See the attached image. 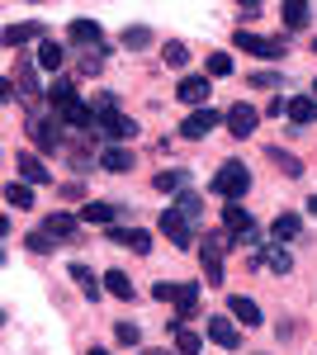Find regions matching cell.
Masks as SVG:
<instances>
[{
    "instance_id": "1",
    "label": "cell",
    "mask_w": 317,
    "mask_h": 355,
    "mask_svg": "<svg viewBox=\"0 0 317 355\" xmlns=\"http://www.w3.org/2000/svg\"><path fill=\"white\" fill-rule=\"evenodd\" d=\"M209 190H213V194H223L228 204H237V199H246V190H251V171H246L241 162H223L218 171H213Z\"/></svg>"
},
{
    "instance_id": "2",
    "label": "cell",
    "mask_w": 317,
    "mask_h": 355,
    "mask_svg": "<svg viewBox=\"0 0 317 355\" xmlns=\"http://www.w3.org/2000/svg\"><path fill=\"white\" fill-rule=\"evenodd\" d=\"M232 246V232H209L199 246V266L209 275V284H223V251Z\"/></svg>"
},
{
    "instance_id": "3",
    "label": "cell",
    "mask_w": 317,
    "mask_h": 355,
    "mask_svg": "<svg viewBox=\"0 0 317 355\" xmlns=\"http://www.w3.org/2000/svg\"><path fill=\"white\" fill-rule=\"evenodd\" d=\"M232 43H237L241 53L265 57V62H280V57H284V43H280V38H261V33H246V28H237V33H232Z\"/></svg>"
},
{
    "instance_id": "4",
    "label": "cell",
    "mask_w": 317,
    "mask_h": 355,
    "mask_svg": "<svg viewBox=\"0 0 317 355\" xmlns=\"http://www.w3.org/2000/svg\"><path fill=\"white\" fill-rule=\"evenodd\" d=\"M161 232L171 237V246H180V251H185V246H194V223H189L185 214L175 209V204L161 214Z\"/></svg>"
},
{
    "instance_id": "5",
    "label": "cell",
    "mask_w": 317,
    "mask_h": 355,
    "mask_svg": "<svg viewBox=\"0 0 317 355\" xmlns=\"http://www.w3.org/2000/svg\"><path fill=\"white\" fill-rule=\"evenodd\" d=\"M218 123H228V114H218V110H209V105H204V110H194V114L185 119V123H180V137L199 142V137H209L213 128H218Z\"/></svg>"
},
{
    "instance_id": "6",
    "label": "cell",
    "mask_w": 317,
    "mask_h": 355,
    "mask_svg": "<svg viewBox=\"0 0 317 355\" xmlns=\"http://www.w3.org/2000/svg\"><path fill=\"white\" fill-rule=\"evenodd\" d=\"M95 128H100V133H105L109 142H114V147H119V142H128V137L137 133V123H132L128 114H119V110H109V114H95Z\"/></svg>"
},
{
    "instance_id": "7",
    "label": "cell",
    "mask_w": 317,
    "mask_h": 355,
    "mask_svg": "<svg viewBox=\"0 0 317 355\" xmlns=\"http://www.w3.org/2000/svg\"><path fill=\"white\" fill-rule=\"evenodd\" d=\"M204 331H209L213 346H223V351H237V346H241V327H237V318H209V322H204Z\"/></svg>"
},
{
    "instance_id": "8",
    "label": "cell",
    "mask_w": 317,
    "mask_h": 355,
    "mask_svg": "<svg viewBox=\"0 0 317 355\" xmlns=\"http://www.w3.org/2000/svg\"><path fill=\"white\" fill-rule=\"evenodd\" d=\"M28 137H33L38 152H57L62 147V119H33L28 123Z\"/></svg>"
},
{
    "instance_id": "9",
    "label": "cell",
    "mask_w": 317,
    "mask_h": 355,
    "mask_svg": "<svg viewBox=\"0 0 317 355\" xmlns=\"http://www.w3.org/2000/svg\"><path fill=\"white\" fill-rule=\"evenodd\" d=\"M189 318H199V279H185V284H180V294H175V318H171V327H185Z\"/></svg>"
},
{
    "instance_id": "10",
    "label": "cell",
    "mask_w": 317,
    "mask_h": 355,
    "mask_svg": "<svg viewBox=\"0 0 317 355\" xmlns=\"http://www.w3.org/2000/svg\"><path fill=\"white\" fill-rule=\"evenodd\" d=\"M123 214H128L123 204H100V199H85L76 218L80 223H100V227H114V218H123Z\"/></svg>"
},
{
    "instance_id": "11",
    "label": "cell",
    "mask_w": 317,
    "mask_h": 355,
    "mask_svg": "<svg viewBox=\"0 0 317 355\" xmlns=\"http://www.w3.org/2000/svg\"><path fill=\"white\" fill-rule=\"evenodd\" d=\"M57 119H62V128H85V133H95V110L85 105V100H71V105H62L57 110Z\"/></svg>"
},
{
    "instance_id": "12",
    "label": "cell",
    "mask_w": 317,
    "mask_h": 355,
    "mask_svg": "<svg viewBox=\"0 0 317 355\" xmlns=\"http://www.w3.org/2000/svg\"><path fill=\"white\" fill-rule=\"evenodd\" d=\"M175 100L189 105V110H204L209 105V76H185V81L175 85Z\"/></svg>"
},
{
    "instance_id": "13",
    "label": "cell",
    "mask_w": 317,
    "mask_h": 355,
    "mask_svg": "<svg viewBox=\"0 0 317 355\" xmlns=\"http://www.w3.org/2000/svg\"><path fill=\"white\" fill-rule=\"evenodd\" d=\"M109 242L128 246V251H137V256H147V251H152V232H142V227H109Z\"/></svg>"
},
{
    "instance_id": "14",
    "label": "cell",
    "mask_w": 317,
    "mask_h": 355,
    "mask_svg": "<svg viewBox=\"0 0 317 355\" xmlns=\"http://www.w3.org/2000/svg\"><path fill=\"white\" fill-rule=\"evenodd\" d=\"M256 123H261V114L251 110V105H232V110H228V133L232 137H251Z\"/></svg>"
},
{
    "instance_id": "15",
    "label": "cell",
    "mask_w": 317,
    "mask_h": 355,
    "mask_svg": "<svg viewBox=\"0 0 317 355\" xmlns=\"http://www.w3.org/2000/svg\"><path fill=\"white\" fill-rule=\"evenodd\" d=\"M67 38H71L76 48H100V38H105V33H100L95 19H71V24H67Z\"/></svg>"
},
{
    "instance_id": "16",
    "label": "cell",
    "mask_w": 317,
    "mask_h": 355,
    "mask_svg": "<svg viewBox=\"0 0 317 355\" xmlns=\"http://www.w3.org/2000/svg\"><path fill=\"white\" fill-rule=\"evenodd\" d=\"M15 166H19V175H24V185H48V180H53V171H48V166L38 162L33 152H19V157H15Z\"/></svg>"
},
{
    "instance_id": "17",
    "label": "cell",
    "mask_w": 317,
    "mask_h": 355,
    "mask_svg": "<svg viewBox=\"0 0 317 355\" xmlns=\"http://www.w3.org/2000/svg\"><path fill=\"white\" fill-rule=\"evenodd\" d=\"M284 114H289V123H298V128H313L317 123V100L313 95H293Z\"/></svg>"
},
{
    "instance_id": "18",
    "label": "cell",
    "mask_w": 317,
    "mask_h": 355,
    "mask_svg": "<svg viewBox=\"0 0 317 355\" xmlns=\"http://www.w3.org/2000/svg\"><path fill=\"white\" fill-rule=\"evenodd\" d=\"M228 313H232L237 322H246V327H261V303L246 299V294H232V299H228Z\"/></svg>"
},
{
    "instance_id": "19",
    "label": "cell",
    "mask_w": 317,
    "mask_h": 355,
    "mask_svg": "<svg viewBox=\"0 0 317 355\" xmlns=\"http://www.w3.org/2000/svg\"><path fill=\"white\" fill-rule=\"evenodd\" d=\"M246 227H256V223H251V214H246L241 204H223V232H232V237H241Z\"/></svg>"
},
{
    "instance_id": "20",
    "label": "cell",
    "mask_w": 317,
    "mask_h": 355,
    "mask_svg": "<svg viewBox=\"0 0 317 355\" xmlns=\"http://www.w3.org/2000/svg\"><path fill=\"white\" fill-rule=\"evenodd\" d=\"M280 19H284V28H308L313 10H308L303 0H284V5H280Z\"/></svg>"
},
{
    "instance_id": "21",
    "label": "cell",
    "mask_w": 317,
    "mask_h": 355,
    "mask_svg": "<svg viewBox=\"0 0 317 355\" xmlns=\"http://www.w3.org/2000/svg\"><path fill=\"white\" fill-rule=\"evenodd\" d=\"M28 38H43V24H38V19H28V24H10V28H5V48H24Z\"/></svg>"
},
{
    "instance_id": "22",
    "label": "cell",
    "mask_w": 317,
    "mask_h": 355,
    "mask_svg": "<svg viewBox=\"0 0 317 355\" xmlns=\"http://www.w3.org/2000/svg\"><path fill=\"white\" fill-rule=\"evenodd\" d=\"M67 275H71V279L80 284V294H85V299H100V279H95V270H90V266L71 261V266H67Z\"/></svg>"
},
{
    "instance_id": "23",
    "label": "cell",
    "mask_w": 317,
    "mask_h": 355,
    "mask_svg": "<svg viewBox=\"0 0 317 355\" xmlns=\"http://www.w3.org/2000/svg\"><path fill=\"white\" fill-rule=\"evenodd\" d=\"M298 232H303V218H298V214H280V218L270 223V237H275V242H293Z\"/></svg>"
},
{
    "instance_id": "24",
    "label": "cell",
    "mask_w": 317,
    "mask_h": 355,
    "mask_svg": "<svg viewBox=\"0 0 317 355\" xmlns=\"http://www.w3.org/2000/svg\"><path fill=\"white\" fill-rule=\"evenodd\" d=\"M62 62H67L62 43H57V38H43V43H38V67H43V71H62Z\"/></svg>"
},
{
    "instance_id": "25",
    "label": "cell",
    "mask_w": 317,
    "mask_h": 355,
    "mask_svg": "<svg viewBox=\"0 0 317 355\" xmlns=\"http://www.w3.org/2000/svg\"><path fill=\"white\" fill-rule=\"evenodd\" d=\"M76 227H80V218H71V214H48V223H43V232L48 237H76Z\"/></svg>"
},
{
    "instance_id": "26",
    "label": "cell",
    "mask_w": 317,
    "mask_h": 355,
    "mask_svg": "<svg viewBox=\"0 0 317 355\" xmlns=\"http://www.w3.org/2000/svg\"><path fill=\"white\" fill-rule=\"evenodd\" d=\"M100 166L114 171V175H123V171H132V152L128 147H105V152H100Z\"/></svg>"
},
{
    "instance_id": "27",
    "label": "cell",
    "mask_w": 317,
    "mask_h": 355,
    "mask_svg": "<svg viewBox=\"0 0 317 355\" xmlns=\"http://www.w3.org/2000/svg\"><path fill=\"white\" fill-rule=\"evenodd\" d=\"M265 157H270V162L280 166V171H284L289 180H298V175H303V162H298L293 152H284V147H265Z\"/></svg>"
},
{
    "instance_id": "28",
    "label": "cell",
    "mask_w": 317,
    "mask_h": 355,
    "mask_svg": "<svg viewBox=\"0 0 317 355\" xmlns=\"http://www.w3.org/2000/svg\"><path fill=\"white\" fill-rule=\"evenodd\" d=\"M105 289L114 294V299H123V303H128L132 294H137V289H132V279H128L123 270H105Z\"/></svg>"
},
{
    "instance_id": "29",
    "label": "cell",
    "mask_w": 317,
    "mask_h": 355,
    "mask_svg": "<svg viewBox=\"0 0 317 355\" xmlns=\"http://www.w3.org/2000/svg\"><path fill=\"white\" fill-rule=\"evenodd\" d=\"M175 331V355H199L204 351V336L199 331H189V327H171Z\"/></svg>"
},
{
    "instance_id": "30",
    "label": "cell",
    "mask_w": 317,
    "mask_h": 355,
    "mask_svg": "<svg viewBox=\"0 0 317 355\" xmlns=\"http://www.w3.org/2000/svg\"><path fill=\"white\" fill-rule=\"evenodd\" d=\"M261 261H265L275 275H289V270H293V256L284 251V246H270V251H261Z\"/></svg>"
},
{
    "instance_id": "31",
    "label": "cell",
    "mask_w": 317,
    "mask_h": 355,
    "mask_svg": "<svg viewBox=\"0 0 317 355\" xmlns=\"http://www.w3.org/2000/svg\"><path fill=\"white\" fill-rule=\"evenodd\" d=\"M152 185H157V190H166V194H171V190L180 194V190H189V171H161Z\"/></svg>"
},
{
    "instance_id": "32",
    "label": "cell",
    "mask_w": 317,
    "mask_h": 355,
    "mask_svg": "<svg viewBox=\"0 0 317 355\" xmlns=\"http://www.w3.org/2000/svg\"><path fill=\"white\" fill-rule=\"evenodd\" d=\"M5 204L10 209H33V185H19V180L5 185Z\"/></svg>"
},
{
    "instance_id": "33",
    "label": "cell",
    "mask_w": 317,
    "mask_h": 355,
    "mask_svg": "<svg viewBox=\"0 0 317 355\" xmlns=\"http://www.w3.org/2000/svg\"><path fill=\"white\" fill-rule=\"evenodd\" d=\"M123 48H128V53L132 48H152V28L147 24H128L123 28Z\"/></svg>"
},
{
    "instance_id": "34",
    "label": "cell",
    "mask_w": 317,
    "mask_h": 355,
    "mask_svg": "<svg viewBox=\"0 0 317 355\" xmlns=\"http://www.w3.org/2000/svg\"><path fill=\"white\" fill-rule=\"evenodd\" d=\"M48 100H53V110H62V105H71V100H76V85H71V81H62V76H57V81L48 85Z\"/></svg>"
},
{
    "instance_id": "35",
    "label": "cell",
    "mask_w": 317,
    "mask_h": 355,
    "mask_svg": "<svg viewBox=\"0 0 317 355\" xmlns=\"http://www.w3.org/2000/svg\"><path fill=\"white\" fill-rule=\"evenodd\" d=\"M175 209H180V214H185L189 223H199V214H204V199H199L194 190H180V199H175Z\"/></svg>"
},
{
    "instance_id": "36",
    "label": "cell",
    "mask_w": 317,
    "mask_h": 355,
    "mask_svg": "<svg viewBox=\"0 0 317 355\" xmlns=\"http://www.w3.org/2000/svg\"><path fill=\"white\" fill-rule=\"evenodd\" d=\"M161 62L180 71V67H185V62H189V48H185V43H166V48H161Z\"/></svg>"
},
{
    "instance_id": "37",
    "label": "cell",
    "mask_w": 317,
    "mask_h": 355,
    "mask_svg": "<svg viewBox=\"0 0 317 355\" xmlns=\"http://www.w3.org/2000/svg\"><path fill=\"white\" fill-rule=\"evenodd\" d=\"M114 341H119V346H142V327H137V322H119V327H114Z\"/></svg>"
},
{
    "instance_id": "38",
    "label": "cell",
    "mask_w": 317,
    "mask_h": 355,
    "mask_svg": "<svg viewBox=\"0 0 317 355\" xmlns=\"http://www.w3.org/2000/svg\"><path fill=\"white\" fill-rule=\"evenodd\" d=\"M10 81L19 85V90H24V95H38V76H33V67H28V62H19V71H15V76H10Z\"/></svg>"
},
{
    "instance_id": "39",
    "label": "cell",
    "mask_w": 317,
    "mask_h": 355,
    "mask_svg": "<svg viewBox=\"0 0 317 355\" xmlns=\"http://www.w3.org/2000/svg\"><path fill=\"white\" fill-rule=\"evenodd\" d=\"M246 85H251V90H280L284 76H280V71H256V76H246Z\"/></svg>"
},
{
    "instance_id": "40",
    "label": "cell",
    "mask_w": 317,
    "mask_h": 355,
    "mask_svg": "<svg viewBox=\"0 0 317 355\" xmlns=\"http://www.w3.org/2000/svg\"><path fill=\"white\" fill-rule=\"evenodd\" d=\"M204 76H232V53H209V71Z\"/></svg>"
},
{
    "instance_id": "41",
    "label": "cell",
    "mask_w": 317,
    "mask_h": 355,
    "mask_svg": "<svg viewBox=\"0 0 317 355\" xmlns=\"http://www.w3.org/2000/svg\"><path fill=\"white\" fill-rule=\"evenodd\" d=\"M24 246L33 251V256H48V251H53V237H48V232L38 227V232H28V237H24Z\"/></svg>"
},
{
    "instance_id": "42",
    "label": "cell",
    "mask_w": 317,
    "mask_h": 355,
    "mask_svg": "<svg viewBox=\"0 0 317 355\" xmlns=\"http://www.w3.org/2000/svg\"><path fill=\"white\" fill-rule=\"evenodd\" d=\"M175 294H180V284H171V279H157V284H152V299L157 303H171Z\"/></svg>"
},
{
    "instance_id": "43",
    "label": "cell",
    "mask_w": 317,
    "mask_h": 355,
    "mask_svg": "<svg viewBox=\"0 0 317 355\" xmlns=\"http://www.w3.org/2000/svg\"><path fill=\"white\" fill-rule=\"evenodd\" d=\"M284 110H289V100H284V95H275V100L265 105V114H284Z\"/></svg>"
},
{
    "instance_id": "44",
    "label": "cell",
    "mask_w": 317,
    "mask_h": 355,
    "mask_svg": "<svg viewBox=\"0 0 317 355\" xmlns=\"http://www.w3.org/2000/svg\"><path fill=\"white\" fill-rule=\"evenodd\" d=\"M308 214H313V218H317V194H313V199H308Z\"/></svg>"
},
{
    "instance_id": "45",
    "label": "cell",
    "mask_w": 317,
    "mask_h": 355,
    "mask_svg": "<svg viewBox=\"0 0 317 355\" xmlns=\"http://www.w3.org/2000/svg\"><path fill=\"white\" fill-rule=\"evenodd\" d=\"M142 355H171V351H142Z\"/></svg>"
},
{
    "instance_id": "46",
    "label": "cell",
    "mask_w": 317,
    "mask_h": 355,
    "mask_svg": "<svg viewBox=\"0 0 317 355\" xmlns=\"http://www.w3.org/2000/svg\"><path fill=\"white\" fill-rule=\"evenodd\" d=\"M90 355H109V351H100V346H95V351H90Z\"/></svg>"
},
{
    "instance_id": "47",
    "label": "cell",
    "mask_w": 317,
    "mask_h": 355,
    "mask_svg": "<svg viewBox=\"0 0 317 355\" xmlns=\"http://www.w3.org/2000/svg\"><path fill=\"white\" fill-rule=\"evenodd\" d=\"M313 100H317V81H313Z\"/></svg>"
},
{
    "instance_id": "48",
    "label": "cell",
    "mask_w": 317,
    "mask_h": 355,
    "mask_svg": "<svg viewBox=\"0 0 317 355\" xmlns=\"http://www.w3.org/2000/svg\"><path fill=\"white\" fill-rule=\"evenodd\" d=\"M313 53H317V43H313Z\"/></svg>"
}]
</instances>
